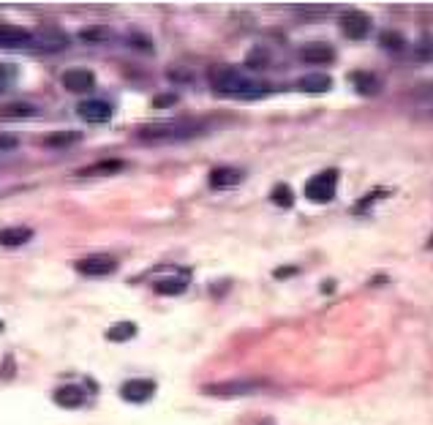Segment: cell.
Segmentation results:
<instances>
[{
    "label": "cell",
    "instance_id": "83f0119b",
    "mask_svg": "<svg viewBox=\"0 0 433 425\" xmlns=\"http://www.w3.org/2000/svg\"><path fill=\"white\" fill-rule=\"evenodd\" d=\"M295 273H297V268H278V270L273 273V275H275V278L281 281V278H292Z\"/></svg>",
    "mask_w": 433,
    "mask_h": 425
},
{
    "label": "cell",
    "instance_id": "cb8c5ba5",
    "mask_svg": "<svg viewBox=\"0 0 433 425\" xmlns=\"http://www.w3.org/2000/svg\"><path fill=\"white\" fill-rule=\"evenodd\" d=\"M270 63V58H267V52L264 49H251L248 52V58H245V66L251 68V71H259V68H264Z\"/></svg>",
    "mask_w": 433,
    "mask_h": 425
},
{
    "label": "cell",
    "instance_id": "2e32d148",
    "mask_svg": "<svg viewBox=\"0 0 433 425\" xmlns=\"http://www.w3.org/2000/svg\"><path fill=\"white\" fill-rule=\"evenodd\" d=\"M153 289L158 294H167V297H174V294H183L189 289V273H180V275H167V278H158L153 284Z\"/></svg>",
    "mask_w": 433,
    "mask_h": 425
},
{
    "label": "cell",
    "instance_id": "603a6c76",
    "mask_svg": "<svg viewBox=\"0 0 433 425\" xmlns=\"http://www.w3.org/2000/svg\"><path fill=\"white\" fill-rule=\"evenodd\" d=\"M19 68L14 63H0V93H6L8 88H14Z\"/></svg>",
    "mask_w": 433,
    "mask_h": 425
},
{
    "label": "cell",
    "instance_id": "5b68a950",
    "mask_svg": "<svg viewBox=\"0 0 433 425\" xmlns=\"http://www.w3.org/2000/svg\"><path fill=\"white\" fill-rule=\"evenodd\" d=\"M114 270H117V259L109 253H90L76 262V273L90 275V278H104V275H112Z\"/></svg>",
    "mask_w": 433,
    "mask_h": 425
},
{
    "label": "cell",
    "instance_id": "277c9868",
    "mask_svg": "<svg viewBox=\"0 0 433 425\" xmlns=\"http://www.w3.org/2000/svg\"><path fill=\"white\" fill-rule=\"evenodd\" d=\"M264 390V382L256 379H232V382H218V385H205L208 395H218V398H240V395H251Z\"/></svg>",
    "mask_w": 433,
    "mask_h": 425
},
{
    "label": "cell",
    "instance_id": "6da1fadb",
    "mask_svg": "<svg viewBox=\"0 0 433 425\" xmlns=\"http://www.w3.org/2000/svg\"><path fill=\"white\" fill-rule=\"evenodd\" d=\"M213 90L215 93H221V96H232V98H262L270 93V85L262 82V79H254L243 74L240 68H235V66H218V68H213Z\"/></svg>",
    "mask_w": 433,
    "mask_h": 425
},
{
    "label": "cell",
    "instance_id": "8992f818",
    "mask_svg": "<svg viewBox=\"0 0 433 425\" xmlns=\"http://www.w3.org/2000/svg\"><path fill=\"white\" fill-rule=\"evenodd\" d=\"M338 28H340V33H343L346 39L360 41V39H365V36L371 33L374 22H371V17H368L365 11H346V14L338 20Z\"/></svg>",
    "mask_w": 433,
    "mask_h": 425
},
{
    "label": "cell",
    "instance_id": "f546056e",
    "mask_svg": "<svg viewBox=\"0 0 433 425\" xmlns=\"http://www.w3.org/2000/svg\"><path fill=\"white\" fill-rule=\"evenodd\" d=\"M0 330H3V322H0Z\"/></svg>",
    "mask_w": 433,
    "mask_h": 425
},
{
    "label": "cell",
    "instance_id": "9a60e30c",
    "mask_svg": "<svg viewBox=\"0 0 433 425\" xmlns=\"http://www.w3.org/2000/svg\"><path fill=\"white\" fill-rule=\"evenodd\" d=\"M52 398H55V404L60 409H79L85 404V390L76 385H63L52 393Z\"/></svg>",
    "mask_w": 433,
    "mask_h": 425
},
{
    "label": "cell",
    "instance_id": "7402d4cb",
    "mask_svg": "<svg viewBox=\"0 0 433 425\" xmlns=\"http://www.w3.org/2000/svg\"><path fill=\"white\" fill-rule=\"evenodd\" d=\"M270 202L278 205V208H283V210H289V208H295V191H292L286 183H278V186H273V191H270Z\"/></svg>",
    "mask_w": 433,
    "mask_h": 425
},
{
    "label": "cell",
    "instance_id": "30bf717a",
    "mask_svg": "<svg viewBox=\"0 0 433 425\" xmlns=\"http://www.w3.org/2000/svg\"><path fill=\"white\" fill-rule=\"evenodd\" d=\"M243 180H245V172H243V169H237V167H215V169L210 172V177H208L210 188H215V191H229V188H237Z\"/></svg>",
    "mask_w": 433,
    "mask_h": 425
},
{
    "label": "cell",
    "instance_id": "4fadbf2b",
    "mask_svg": "<svg viewBox=\"0 0 433 425\" xmlns=\"http://www.w3.org/2000/svg\"><path fill=\"white\" fill-rule=\"evenodd\" d=\"M349 82H352V88L357 90V96L362 98H371V96H379L381 93V79L376 74H371V71H352L349 74Z\"/></svg>",
    "mask_w": 433,
    "mask_h": 425
},
{
    "label": "cell",
    "instance_id": "ba28073f",
    "mask_svg": "<svg viewBox=\"0 0 433 425\" xmlns=\"http://www.w3.org/2000/svg\"><path fill=\"white\" fill-rule=\"evenodd\" d=\"M76 115L90 123H107L112 117V104L104 98H85L76 104Z\"/></svg>",
    "mask_w": 433,
    "mask_h": 425
},
{
    "label": "cell",
    "instance_id": "4316f807",
    "mask_svg": "<svg viewBox=\"0 0 433 425\" xmlns=\"http://www.w3.org/2000/svg\"><path fill=\"white\" fill-rule=\"evenodd\" d=\"M19 136L17 134H0V150H17Z\"/></svg>",
    "mask_w": 433,
    "mask_h": 425
},
{
    "label": "cell",
    "instance_id": "ac0fdd59",
    "mask_svg": "<svg viewBox=\"0 0 433 425\" xmlns=\"http://www.w3.org/2000/svg\"><path fill=\"white\" fill-rule=\"evenodd\" d=\"M330 88H333V79L327 74H305L297 82V90H302V93H327Z\"/></svg>",
    "mask_w": 433,
    "mask_h": 425
},
{
    "label": "cell",
    "instance_id": "3957f363",
    "mask_svg": "<svg viewBox=\"0 0 433 425\" xmlns=\"http://www.w3.org/2000/svg\"><path fill=\"white\" fill-rule=\"evenodd\" d=\"M336 191H338V169H321L316 172L308 183H305V199L316 202V205H327L336 199Z\"/></svg>",
    "mask_w": 433,
    "mask_h": 425
},
{
    "label": "cell",
    "instance_id": "e0dca14e",
    "mask_svg": "<svg viewBox=\"0 0 433 425\" xmlns=\"http://www.w3.org/2000/svg\"><path fill=\"white\" fill-rule=\"evenodd\" d=\"M30 240H33V229H28V227H6V229H0V246L3 249H19V246H25Z\"/></svg>",
    "mask_w": 433,
    "mask_h": 425
},
{
    "label": "cell",
    "instance_id": "d4e9b609",
    "mask_svg": "<svg viewBox=\"0 0 433 425\" xmlns=\"http://www.w3.org/2000/svg\"><path fill=\"white\" fill-rule=\"evenodd\" d=\"M109 36H112V30H107V28H85L82 30L85 41H107Z\"/></svg>",
    "mask_w": 433,
    "mask_h": 425
},
{
    "label": "cell",
    "instance_id": "7c38bea8",
    "mask_svg": "<svg viewBox=\"0 0 433 425\" xmlns=\"http://www.w3.org/2000/svg\"><path fill=\"white\" fill-rule=\"evenodd\" d=\"M36 33L17 28V25H0V47L6 49H19V47H33Z\"/></svg>",
    "mask_w": 433,
    "mask_h": 425
},
{
    "label": "cell",
    "instance_id": "7a4b0ae2",
    "mask_svg": "<svg viewBox=\"0 0 433 425\" xmlns=\"http://www.w3.org/2000/svg\"><path fill=\"white\" fill-rule=\"evenodd\" d=\"M205 128L189 123V120H158V123H145L139 126L136 136L142 142H180V139H191V136L202 134Z\"/></svg>",
    "mask_w": 433,
    "mask_h": 425
},
{
    "label": "cell",
    "instance_id": "5bb4252c",
    "mask_svg": "<svg viewBox=\"0 0 433 425\" xmlns=\"http://www.w3.org/2000/svg\"><path fill=\"white\" fill-rule=\"evenodd\" d=\"M126 169V161H120V158H104V161H95L90 167H82V169H76L79 177H112V174L123 172Z\"/></svg>",
    "mask_w": 433,
    "mask_h": 425
},
{
    "label": "cell",
    "instance_id": "d6986e66",
    "mask_svg": "<svg viewBox=\"0 0 433 425\" xmlns=\"http://www.w3.org/2000/svg\"><path fill=\"white\" fill-rule=\"evenodd\" d=\"M38 115V109L28 101H11V104H3L0 107V117L6 120H22V117H33Z\"/></svg>",
    "mask_w": 433,
    "mask_h": 425
},
{
    "label": "cell",
    "instance_id": "9c48e42d",
    "mask_svg": "<svg viewBox=\"0 0 433 425\" xmlns=\"http://www.w3.org/2000/svg\"><path fill=\"white\" fill-rule=\"evenodd\" d=\"M63 88L69 93L85 96L95 88V74L88 68H69V71H63Z\"/></svg>",
    "mask_w": 433,
    "mask_h": 425
},
{
    "label": "cell",
    "instance_id": "484cf974",
    "mask_svg": "<svg viewBox=\"0 0 433 425\" xmlns=\"http://www.w3.org/2000/svg\"><path fill=\"white\" fill-rule=\"evenodd\" d=\"M379 44H381L384 49H401V47H403V36H401V33H381Z\"/></svg>",
    "mask_w": 433,
    "mask_h": 425
},
{
    "label": "cell",
    "instance_id": "44dd1931",
    "mask_svg": "<svg viewBox=\"0 0 433 425\" xmlns=\"http://www.w3.org/2000/svg\"><path fill=\"white\" fill-rule=\"evenodd\" d=\"M136 333H139V328L134 322H117V325H112V328L107 330V338L112 344H126V341H131Z\"/></svg>",
    "mask_w": 433,
    "mask_h": 425
},
{
    "label": "cell",
    "instance_id": "ffe728a7",
    "mask_svg": "<svg viewBox=\"0 0 433 425\" xmlns=\"http://www.w3.org/2000/svg\"><path fill=\"white\" fill-rule=\"evenodd\" d=\"M76 142H82L79 131H52L41 139V145H47V148H71Z\"/></svg>",
    "mask_w": 433,
    "mask_h": 425
},
{
    "label": "cell",
    "instance_id": "52a82bcc",
    "mask_svg": "<svg viewBox=\"0 0 433 425\" xmlns=\"http://www.w3.org/2000/svg\"><path fill=\"white\" fill-rule=\"evenodd\" d=\"M155 395V382L150 379H129L120 385V398L129 404H145Z\"/></svg>",
    "mask_w": 433,
    "mask_h": 425
},
{
    "label": "cell",
    "instance_id": "f1b7e54d",
    "mask_svg": "<svg viewBox=\"0 0 433 425\" xmlns=\"http://www.w3.org/2000/svg\"><path fill=\"white\" fill-rule=\"evenodd\" d=\"M177 98L174 96H161V101H155V107H170V104H174Z\"/></svg>",
    "mask_w": 433,
    "mask_h": 425
},
{
    "label": "cell",
    "instance_id": "8fae6325",
    "mask_svg": "<svg viewBox=\"0 0 433 425\" xmlns=\"http://www.w3.org/2000/svg\"><path fill=\"white\" fill-rule=\"evenodd\" d=\"M300 60L302 63H314V66H321V63H333L336 60V49L333 44L327 41H308L300 47Z\"/></svg>",
    "mask_w": 433,
    "mask_h": 425
}]
</instances>
